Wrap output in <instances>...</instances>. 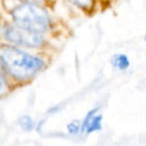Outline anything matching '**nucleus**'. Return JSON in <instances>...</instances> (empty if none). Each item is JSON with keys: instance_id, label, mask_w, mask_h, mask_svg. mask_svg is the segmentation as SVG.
I'll return each mask as SVG.
<instances>
[{"instance_id": "obj_1", "label": "nucleus", "mask_w": 146, "mask_h": 146, "mask_svg": "<svg viewBox=\"0 0 146 146\" xmlns=\"http://www.w3.org/2000/svg\"><path fill=\"white\" fill-rule=\"evenodd\" d=\"M0 60L11 75L21 80L34 76L44 65L38 57L6 45L0 47Z\"/></svg>"}, {"instance_id": "obj_2", "label": "nucleus", "mask_w": 146, "mask_h": 146, "mask_svg": "<svg viewBox=\"0 0 146 146\" xmlns=\"http://www.w3.org/2000/svg\"><path fill=\"white\" fill-rule=\"evenodd\" d=\"M12 16L17 26L32 32H44L49 26V17L46 11L34 3L18 6L13 10Z\"/></svg>"}, {"instance_id": "obj_3", "label": "nucleus", "mask_w": 146, "mask_h": 146, "mask_svg": "<svg viewBox=\"0 0 146 146\" xmlns=\"http://www.w3.org/2000/svg\"><path fill=\"white\" fill-rule=\"evenodd\" d=\"M5 37L8 41L25 47H39L42 45L43 38L39 33L32 32L19 26H10L5 30Z\"/></svg>"}, {"instance_id": "obj_4", "label": "nucleus", "mask_w": 146, "mask_h": 146, "mask_svg": "<svg viewBox=\"0 0 146 146\" xmlns=\"http://www.w3.org/2000/svg\"><path fill=\"white\" fill-rule=\"evenodd\" d=\"M111 64L114 68L123 71L129 67L130 62L125 54H115L111 57Z\"/></svg>"}, {"instance_id": "obj_5", "label": "nucleus", "mask_w": 146, "mask_h": 146, "mask_svg": "<svg viewBox=\"0 0 146 146\" xmlns=\"http://www.w3.org/2000/svg\"><path fill=\"white\" fill-rule=\"evenodd\" d=\"M101 121H102V115L100 114H95L94 117L92 118V120L90 121V123L88 124L87 128L85 131L87 133H92L94 131H98L101 129Z\"/></svg>"}, {"instance_id": "obj_6", "label": "nucleus", "mask_w": 146, "mask_h": 146, "mask_svg": "<svg viewBox=\"0 0 146 146\" xmlns=\"http://www.w3.org/2000/svg\"><path fill=\"white\" fill-rule=\"evenodd\" d=\"M19 125H20L21 129L24 131H31L34 128V121L29 115H23L19 119Z\"/></svg>"}, {"instance_id": "obj_7", "label": "nucleus", "mask_w": 146, "mask_h": 146, "mask_svg": "<svg viewBox=\"0 0 146 146\" xmlns=\"http://www.w3.org/2000/svg\"><path fill=\"white\" fill-rule=\"evenodd\" d=\"M70 1L83 10H90L94 4V0H70Z\"/></svg>"}, {"instance_id": "obj_8", "label": "nucleus", "mask_w": 146, "mask_h": 146, "mask_svg": "<svg viewBox=\"0 0 146 146\" xmlns=\"http://www.w3.org/2000/svg\"><path fill=\"white\" fill-rule=\"evenodd\" d=\"M67 130L70 134L73 135H76L81 131V123L78 120H74V121H71L70 123L67 125Z\"/></svg>"}, {"instance_id": "obj_9", "label": "nucleus", "mask_w": 146, "mask_h": 146, "mask_svg": "<svg viewBox=\"0 0 146 146\" xmlns=\"http://www.w3.org/2000/svg\"><path fill=\"white\" fill-rule=\"evenodd\" d=\"M97 110H98L97 108H94V109L90 110V111L87 113V115L85 116L83 122L81 123V131L82 132L85 131L86 128H87V126H88V124H89L90 121L92 120V118L94 117V115H95V114H97Z\"/></svg>"}, {"instance_id": "obj_10", "label": "nucleus", "mask_w": 146, "mask_h": 146, "mask_svg": "<svg viewBox=\"0 0 146 146\" xmlns=\"http://www.w3.org/2000/svg\"><path fill=\"white\" fill-rule=\"evenodd\" d=\"M6 91H7L6 81H5L4 77H3V75L1 74V71H0V96L3 95Z\"/></svg>"}, {"instance_id": "obj_11", "label": "nucleus", "mask_w": 146, "mask_h": 146, "mask_svg": "<svg viewBox=\"0 0 146 146\" xmlns=\"http://www.w3.org/2000/svg\"><path fill=\"white\" fill-rule=\"evenodd\" d=\"M22 1H26V2H29V3H34V2H38L40 0H22Z\"/></svg>"}, {"instance_id": "obj_12", "label": "nucleus", "mask_w": 146, "mask_h": 146, "mask_svg": "<svg viewBox=\"0 0 146 146\" xmlns=\"http://www.w3.org/2000/svg\"><path fill=\"white\" fill-rule=\"evenodd\" d=\"M144 39H145V41H146V34H145V37H144Z\"/></svg>"}]
</instances>
